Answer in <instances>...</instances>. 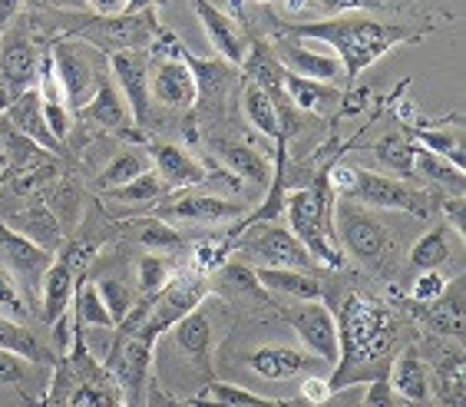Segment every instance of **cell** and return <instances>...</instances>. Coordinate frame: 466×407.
<instances>
[{"instance_id": "obj_18", "label": "cell", "mask_w": 466, "mask_h": 407, "mask_svg": "<svg viewBox=\"0 0 466 407\" xmlns=\"http://www.w3.org/2000/svg\"><path fill=\"white\" fill-rule=\"evenodd\" d=\"M153 163H156V176L162 179L166 189H188V186H198L206 182V166L192 159V156L182 149V146L162 143L153 149Z\"/></svg>"}, {"instance_id": "obj_30", "label": "cell", "mask_w": 466, "mask_h": 407, "mask_svg": "<svg viewBox=\"0 0 466 407\" xmlns=\"http://www.w3.org/2000/svg\"><path fill=\"white\" fill-rule=\"evenodd\" d=\"M242 107H245V117H248V123L255 129H261V133L271 136V139H281V136H285L279 107H275V100H271L261 86H255V83H248V86H245Z\"/></svg>"}, {"instance_id": "obj_42", "label": "cell", "mask_w": 466, "mask_h": 407, "mask_svg": "<svg viewBox=\"0 0 466 407\" xmlns=\"http://www.w3.org/2000/svg\"><path fill=\"white\" fill-rule=\"evenodd\" d=\"M139 239H143L146 249H179V232L166 222H139Z\"/></svg>"}, {"instance_id": "obj_16", "label": "cell", "mask_w": 466, "mask_h": 407, "mask_svg": "<svg viewBox=\"0 0 466 407\" xmlns=\"http://www.w3.org/2000/svg\"><path fill=\"white\" fill-rule=\"evenodd\" d=\"M248 368L268 381H288L311 374L318 368V358L308 351H298V348H288V344H265L258 351H251Z\"/></svg>"}, {"instance_id": "obj_13", "label": "cell", "mask_w": 466, "mask_h": 407, "mask_svg": "<svg viewBox=\"0 0 466 407\" xmlns=\"http://www.w3.org/2000/svg\"><path fill=\"white\" fill-rule=\"evenodd\" d=\"M334 232L341 236V242L348 245V252H354L358 259L364 262H374L377 255L384 252L387 236H384V226L377 222L370 212L358 209L354 202L344 199L338 206V216H334Z\"/></svg>"}, {"instance_id": "obj_55", "label": "cell", "mask_w": 466, "mask_h": 407, "mask_svg": "<svg viewBox=\"0 0 466 407\" xmlns=\"http://www.w3.org/2000/svg\"><path fill=\"white\" fill-rule=\"evenodd\" d=\"M0 186H4V172H0Z\"/></svg>"}, {"instance_id": "obj_36", "label": "cell", "mask_w": 466, "mask_h": 407, "mask_svg": "<svg viewBox=\"0 0 466 407\" xmlns=\"http://www.w3.org/2000/svg\"><path fill=\"white\" fill-rule=\"evenodd\" d=\"M413 169H420L427 179L440 182V186H450L453 192H463V169H460V166H453V163H447L443 156L431 153V149H420V146H417Z\"/></svg>"}, {"instance_id": "obj_5", "label": "cell", "mask_w": 466, "mask_h": 407, "mask_svg": "<svg viewBox=\"0 0 466 407\" xmlns=\"http://www.w3.org/2000/svg\"><path fill=\"white\" fill-rule=\"evenodd\" d=\"M232 255L248 269H311L314 259L308 249L291 236V229L279 222H255V226L235 229Z\"/></svg>"}, {"instance_id": "obj_27", "label": "cell", "mask_w": 466, "mask_h": 407, "mask_svg": "<svg viewBox=\"0 0 466 407\" xmlns=\"http://www.w3.org/2000/svg\"><path fill=\"white\" fill-rule=\"evenodd\" d=\"M176 331V344H179L182 351L192 358V364H202V368H208V351H212V325H208L206 311H202V305L196 308V311H188L186 318H182L179 325L172 328Z\"/></svg>"}, {"instance_id": "obj_31", "label": "cell", "mask_w": 466, "mask_h": 407, "mask_svg": "<svg viewBox=\"0 0 466 407\" xmlns=\"http://www.w3.org/2000/svg\"><path fill=\"white\" fill-rule=\"evenodd\" d=\"M149 169H153V159H149V153H143V149H123L119 156H113V159H109L106 169L99 172L96 189H103V192L119 189V186L133 182L136 176H143V172H149Z\"/></svg>"}, {"instance_id": "obj_48", "label": "cell", "mask_w": 466, "mask_h": 407, "mask_svg": "<svg viewBox=\"0 0 466 407\" xmlns=\"http://www.w3.org/2000/svg\"><path fill=\"white\" fill-rule=\"evenodd\" d=\"M377 0H318V7L324 14H331V17H341V14H350V10H364V7H374Z\"/></svg>"}, {"instance_id": "obj_20", "label": "cell", "mask_w": 466, "mask_h": 407, "mask_svg": "<svg viewBox=\"0 0 466 407\" xmlns=\"http://www.w3.org/2000/svg\"><path fill=\"white\" fill-rule=\"evenodd\" d=\"M387 384L394 388V394L407 404H420V401L431 398V374H427V364L417 358V351H400L390 364V374H387Z\"/></svg>"}, {"instance_id": "obj_14", "label": "cell", "mask_w": 466, "mask_h": 407, "mask_svg": "<svg viewBox=\"0 0 466 407\" xmlns=\"http://www.w3.org/2000/svg\"><path fill=\"white\" fill-rule=\"evenodd\" d=\"M188 4H192V10H196L198 20H202L212 50H216L222 60H228L232 66H242L245 56H248V46H245L242 30L235 27V20L228 17L225 10H218L216 4H208V0H188Z\"/></svg>"}, {"instance_id": "obj_12", "label": "cell", "mask_w": 466, "mask_h": 407, "mask_svg": "<svg viewBox=\"0 0 466 407\" xmlns=\"http://www.w3.org/2000/svg\"><path fill=\"white\" fill-rule=\"evenodd\" d=\"M109 70L119 80L123 100L133 113L136 127H146L149 119V54L146 50H119L109 54Z\"/></svg>"}, {"instance_id": "obj_4", "label": "cell", "mask_w": 466, "mask_h": 407, "mask_svg": "<svg viewBox=\"0 0 466 407\" xmlns=\"http://www.w3.org/2000/svg\"><path fill=\"white\" fill-rule=\"evenodd\" d=\"M46 407H126V401L123 388L106 371V364L90 361L80 348L76 358L63 361V368L56 371L54 388L46 394Z\"/></svg>"}, {"instance_id": "obj_50", "label": "cell", "mask_w": 466, "mask_h": 407, "mask_svg": "<svg viewBox=\"0 0 466 407\" xmlns=\"http://www.w3.org/2000/svg\"><path fill=\"white\" fill-rule=\"evenodd\" d=\"M20 7H24V0H0V34H7V27L20 14Z\"/></svg>"}, {"instance_id": "obj_32", "label": "cell", "mask_w": 466, "mask_h": 407, "mask_svg": "<svg viewBox=\"0 0 466 407\" xmlns=\"http://www.w3.org/2000/svg\"><path fill=\"white\" fill-rule=\"evenodd\" d=\"M427 325H431L437 335L463 338V295H460L457 281H453V289L443 291V295L433 301V311H427Z\"/></svg>"}, {"instance_id": "obj_40", "label": "cell", "mask_w": 466, "mask_h": 407, "mask_svg": "<svg viewBox=\"0 0 466 407\" xmlns=\"http://www.w3.org/2000/svg\"><path fill=\"white\" fill-rule=\"evenodd\" d=\"M172 279V265L162 255H143L139 259V299H149Z\"/></svg>"}, {"instance_id": "obj_28", "label": "cell", "mask_w": 466, "mask_h": 407, "mask_svg": "<svg viewBox=\"0 0 466 407\" xmlns=\"http://www.w3.org/2000/svg\"><path fill=\"white\" fill-rule=\"evenodd\" d=\"M0 348L10 354H17V358H24L27 364H36V361L54 364L50 348H46L34 331H27L20 321H10V318H0Z\"/></svg>"}, {"instance_id": "obj_38", "label": "cell", "mask_w": 466, "mask_h": 407, "mask_svg": "<svg viewBox=\"0 0 466 407\" xmlns=\"http://www.w3.org/2000/svg\"><path fill=\"white\" fill-rule=\"evenodd\" d=\"M447 259H450V245H447V232H443V229L423 232V236L417 239V245L410 249V265H417L420 271H437Z\"/></svg>"}, {"instance_id": "obj_37", "label": "cell", "mask_w": 466, "mask_h": 407, "mask_svg": "<svg viewBox=\"0 0 466 407\" xmlns=\"http://www.w3.org/2000/svg\"><path fill=\"white\" fill-rule=\"evenodd\" d=\"M166 192L162 179L156 176L153 169L143 172V176H136L133 182H126L119 189H109V202H126V206H146V202H156Z\"/></svg>"}, {"instance_id": "obj_11", "label": "cell", "mask_w": 466, "mask_h": 407, "mask_svg": "<svg viewBox=\"0 0 466 407\" xmlns=\"http://www.w3.org/2000/svg\"><path fill=\"white\" fill-rule=\"evenodd\" d=\"M50 64H54L56 80H60L63 93H66V103H70L73 109H83L96 97L103 76H99L96 66H93L90 54L80 50V44L60 40V44L54 46V54H50Z\"/></svg>"}, {"instance_id": "obj_54", "label": "cell", "mask_w": 466, "mask_h": 407, "mask_svg": "<svg viewBox=\"0 0 466 407\" xmlns=\"http://www.w3.org/2000/svg\"><path fill=\"white\" fill-rule=\"evenodd\" d=\"M54 4H66V7H86V0H54Z\"/></svg>"}, {"instance_id": "obj_25", "label": "cell", "mask_w": 466, "mask_h": 407, "mask_svg": "<svg viewBox=\"0 0 466 407\" xmlns=\"http://www.w3.org/2000/svg\"><path fill=\"white\" fill-rule=\"evenodd\" d=\"M186 407H298V404H291V401L261 398V394L238 388V384L212 381V384H206V388H198V394L188 401Z\"/></svg>"}, {"instance_id": "obj_22", "label": "cell", "mask_w": 466, "mask_h": 407, "mask_svg": "<svg viewBox=\"0 0 466 407\" xmlns=\"http://www.w3.org/2000/svg\"><path fill=\"white\" fill-rule=\"evenodd\" d=\"M50 255L44 249H36L24 236H17L14 229L0 222V265H7L10 271H24V275H44L50 269Z\"/></svg>"}, {"instance_id": "obj_44", "label": "cell", "mask_w": 466, "mask_h": 407, "mask_svg": "<svg viewBox=\"0 0 466 407\" xmlns=\"http://www.w3.org/2000/svg\"><path fill=\"white\" fill-rule=\"evenodd\" d=\"M0 308H7L14 315H24V311H27V301L20 295V285L7 265H0Z\"/></svg>"}, {"instance_id": "obj_53", "label": "cell", "mask_w": 466, "mask_h": 407, "mask_svg": "<svg viewBox=\"0 0 466 407\" xmlns=\"http://www.w3.org/2000/svg\"><path fill=\"white\" fill-rule=\"evenodd\" d=\"M447 212H450V219H453L457 232H463V212H460V202H447Z\"/></svg>"}, {"instance_id": "obj_21", "label": "cell", "mask_w": 466, "mask_h": 407, "mask_svg": "<svg viewBox=\"0 0 466 407\" xmlns=\"http://www.w3.org/2000/svg\"><path fill=\"white\" fill-rule=\"evenodd\" d=\"M73 291H76V275H73V262L63 255L50 269L44 271V318L46 325L60 321L73 305Z\"/></svg>"}, {"instance_id": "obj_17", "label": "cell", "mask_w": 466, "mask_h": 407, "mask_svg": "<svg viewBox=\"0 0 466 407\" xmlns=\"http://www.w3.org/2000/svg\"><path fill=\"white\" fill-rule=\"evenodd\" d=\"M36 86V54L24 36H7L0 50V90L17 100L20 93Z\"/></svg>"}, {"instance_id": "obj_9", "label": "cell", "mask_w": 466, "mask_h": 407, "mask_svg": "<svg viewBox=\"0 0 466 407\" xmlns=\"http://www.w3.org/2000/svg\"><path fill=\"white\" fill-rule=\"evenodd\" d=\"M285 318L318 361L338 364V318L331 315V308L324 301H298L285 308Z\"/></svg>"}, {"instance_id": "obj_41", "label": "cell", "mask_w": 466, "mask_h": 407, "mask_svg": "<svg viewBox=\"0 0 466 407\" xmlns=\"http://www.w3.org/2000/svg\"><path fill=\"white\" fill-rule=\"evenodd\" d=\"M99 289V295H103V301H106V308H109V315H113V321H123L129 311H133V305H136V295L129 291V285H123V281H116V279H106V281H99L96 285Z\"/></svg>"}, {"instance_id": "obj_56", "label": "cell", "mask_w": 466, "mask_h": 407, "mask_svg": "<svg viewBox=\"0 0 466 407\" xmlns=\"http://www.w3.org/2000/svg\"><path fill=\"white\" fill-rule=\"evenodd\" d=\"M0 172H4V159H0Z\"/></svg>"}, {"instance_id": "obj_33", "label": "cell", "mask_w": 466, "mask_h": 407, "mask_svg": "<svg viewBox=\"0 0 466 407\" xmlns=\"http://www.w3.org/2000/svg\"><path fill=\"white\" fill-rule=\"evenodd\" d=\"M413 143H420V149H431V153L443 156L447 163L460 166V169H466V156H463V133L460 129H413Z\"/></svg>"}, {"instance_id": "obj_26", "label": "cell", "mask_w": 466, "mask_h": 407, "mask_svg": "<svg viewBox=\"0 0 466 407\" xmlns=\"http://www.w3.org/2000/svg\"><path fill=\"white\" fill-rule=\"evenodd\" d=\"M80 117L83 119H93L96 127H106V129H129V127H136L133 113H129L126 100L119 97L116 90H113V83H109V80L99 83L96 97H93V100L80 109Z\"/></svg>"}, {"instance_id": "obj_34", "label": "cell", "mask_w": 466, "mask_h": 407, "mask_svg": "<svg viewBox=\"0 0 466 407\" xmlns=\"http://www.w3.org/2000/svg\"><path fill=\"white\" fill-rule=\"evenodd\" d=\"M73 305H76V318H80L83 325H93V328H116L113 315H109L106 301L99 295V289L93 281H83L80 289L73 291Z\"/></svg>"}, {"instance_id": "obj_39", "label": "cell", "mask_w": 466, "mask_h": 407, "mask_svg": "<svg viewBox=\"0 0 466 407\" xmlns=\"http://www.w3.org/2000/svg\"><path fill=\"white\" fill-rule=\"evenodd\" d=\"M285 97L295 100L301 109H318L324 100H328V86L324 83L305 80V76H295V73L285 70Z\"/></svg>"}, {"instance_id": "obj_6", "label": "cell", "mask_w": 466, "mask_h": 407, "mask_svg": "<svg viewBox=\"0 0 466 407\" xmlns=\"http://www.w3.org/2000/svg\"><path fill=\"white\" fill-rule=\"evenodd\" d=\"M328 186H331L334 196H341L348 202H360V206L400 209V212H417V216L427 212V199H423L420 192L404 186L400 179L380 176V172L338 166V169L328 172Z\"/></svg>"}, {"instance_id": "obj_49", "label": "cell", "mask_w": 466, "mask_h": 407, "mask_svg": "<svg viewBox=\"0 0 466 407\" xmlns=\"http://www.w3.org/2000/svg\"><path fill=\"white\" fill-rule=\"evenodd\" d=\"M86 7H93L96 17H119L126 10V0H86Z\"/></svg>"}, {"instance_id": "obj_10", "label": "cell", "mask_w": 466, "mask_h": 407, "mask_svg": "<svg viewBox=\"0 0 466 407\" xmlns=\"http://www.w3.org/2000/svg\"><path fill=\"white\" fill-rule=\"evenodd\" d=\"M0 222L7 229H14L17 236H24L27 242H34L36 249H44L46 255H54L63 245V229L60 219L44 199H30V196H20L14 209L0 206Z\"/></svg>"}, {"instance_id": "obj_46", "label": "cell", "mask_w": 466, "mask_h": 407, "mask_svg": "<svg viewBox=\"0 0 466 407\" xmlns=\"http://www.w3.org/2000/svg\"><path fill=\"white\" fill-rule=\"evenodd\" d=\"M364 407H407V401L397 398L394 388L387 384V378H377V381H370V384H368Z\"/></svg>"}, {"instance_id": "obj_8", "label": "cell", "mask_w": 466, "mask_h": 407, "mask_svg": "<svg viewBox=\"0 0 466 407\" xmlns=\"http://www.w3.org/2000/svg\"><path fill=\"white\" fill-rule=\"evenodd\" d=\"M176 50H169L166 56L159 60H149V97L162 103V107L176 109H192L198 100V80L192 66L186 64V50L182 44L176 40Z\"/></svg>"}, {"instance_id": "obj_7", "label": "cell", "mask_w": 466, "mask_h": 407, "mask_svg": "<svg viewBox=\"0 0 466 407\" xmlns=\"http://www.w3.org/2000/svg\"><path fill=\"white\" fill-rule=\"evenodd\" d=\"M156 34L153 10L143 14H119V17H96L93 24H83L70 36L86 40V46H96L103 54H119V50H143Z\"/></svg>"}, {"instance_id": "obj_47", "label": "cell", "mask_w": 466, "mask_h": 407, "mask_svg": "<svg viewBox=\"0 0 466 407\" xmlns=\"http://www.w3.org/2000/svg\"><path fill=\"white\" fill-rule=\"evenodd\" d=\"M27 378V361L0 348V384H20Z\"/></svg>"}, {"instance_id": "obj_24", "label": "cell", "mask_w": 466, "mask_h": 407, "mask_svg": "<svg viewBox=\"0 0 466 407\" xmlns=\"http://www.w3.org/2000/svg\"><path fill=\"white\" fill-rule=\"evenodd\" d=\"M242 212L245 206L232 199H218V196H186V199L169 202L162 209V216L188 219V222H228V219H238Z\"/></svg>"}, {"instance_id": "obj_35", "label": "cell", "mask_w": 466, "mask_h": 407, "mask_svg": "<svg viewBox=\"0 0 466 407\" xmlns=\"http://www.w3.org/2000/svg\"><path fill=\"white\" fill-rule=\"evenodd\" d=\"M374 153H377V159H380V163L390 166L394 172H400V176H410V172H413V156H417V143H413V139H407L404 133H390L374 146Z\"/></svg>"}, {"instance_id": "obj_23", "label": "cell", "mask_w": 466, "mask_h": 407, "mask_svg": "<svg viewBox=\"0 0 466 407\" xmlns=\"http://www.w3.org/2000/svg\"><path fill=\"white\" fill-rule=\"evenodd\" d=\"M265 291H279L295 301H321V281L301 269H251Z\"/></svg>"}, {"instance_id": "obj_43", "label": "cell", "mask_w": 466, "mask_h": 407, "mask_svg": "<svg viewBox=\"0 0 466 407\" xmlns=\"http://www.w3.org/2000/svg\"><path fill=\"white\" fill-rule=\"evenodd\" d=\"M450 281L440 275V271H420L417 275V281H413V289H410V299L413 301H420V305H431V301H437L443 291H447Z\"/></svg>"}, {"instance_id": "obj_45", "label": "cell", "mask_w": 466, "mask_h": 407, "mask_svg": "<svg viewBox=\"0 0 466 407\" xmlns=\"http://www.w3.org/2000/svg\"><path fill=\"white\" fill-rule=\"evenodd\" d=\"M331 381L328 378H318V374H305V381H301V401L311 407H324L328 401H331Z\"/></svg>"}, {"instance_id": "obj_2", "label": "cell", "mask_w": 466, "mask_h": 407, "mask_svg": "<svg viewBox=\"0 0 466 407\" xmlns=\"http://www.w3.org/2000/svg\"><path fill=\"white\" fill-rule=\"evenodd\" d=\"M288 34L295 40H314V44L331 46L350 83L358 80L368 66H374L384 54H390L397 44H404L413 36L410 30L397 27V24H384V20L370 17H348V14L311 20V24H291Z\"/></svg>"}, {"instance_id": "obj_3", "label": "cell", "mask_w": 466, "mask_h": 407, "mask_svg": "<svg viewBox=\"0 0 466 407\" xmlns=\"http://www.w3.org/2000/svg\"><path fill=\"white\" fill-rule=\"evenodd\" d=\"M285 212L291 222V236L305 245L314 262L338 269L341 249L334 242L331 212H328V176H321L318 189H295L285 196Z\"/></svg>"}, {"instance_id": "obj_1", "label": "cell", "mask_w": 466, "mask_h": 407, "mask_svg": "<svg viewBox=\"0 0 466 407\" xmlns=\"http://www.w3.org/2000/svg\"><path fill=\"white\" fill-rule=\"evenodd\" d=\"M397 348V321L390 308L368 295H350L338 311V371L331 391L354 381L387 378L390 354Z\"/></svg>"}, {"instance_id": "obj_29", "label": "cell", "mask_w": 466, "mask_h": 407, "mask_svg": "<svg viewBox=\"0 0 466 407\" xmlns=\"http://www.w3.org/2000/svg\"><path fill=\"white\" fill-rule=\"evenodd\" d=\"M218 156H222L225 163H228V169L238 172L242 179L255 182V186H268L271 182V166L258 149H251V146H242V143H218Z\"/></svg>"}, {"instance_id": "obj_51", "label": "cell", "mask_w": 466, "mask_h": 407, "mask_svg": "<svg viewBox=\"0 0 466 407\" xmlns=\"http://www.w3.org/2000/svg\"><path fill=\"white\" fill-rule=\"evenodd\" d=\"M146 394H149V407H186V404H172V401L166 398L159 388H149Z\"/></svg>"}, {"instance_id": "obj_19", "label": "cell", "mask_w": 466, "mask_h": 407, "mask_svg": "<svg viewBox=\"0 0 466 407\" xmlns=\"http://www.w3.org/2000/svg\"><path fill=\"white\" fill-rule=\"evenodd\" d=\"M4 117H7L10 129H17L20 136L34 139V143L40 146V149H46V153H56V146H60V143H56L54 133H50V127H46L44 107H40V97H36V90L20 93L17 100L4 109Z\"/></svg>"}, {"instance_id": "obj_15", "label": "cell", "mask_w": 466, "mask_h": 407, "mask_svg": "<svg viewBox=\"0 0 466 407\" xmlns=\"http://www.w3.org/2000/svg\"><path fill=\"white\" fill-rule=\"evenodd\" d=\"M275 56H281L279 64L285 66L288 73L305 76V80H314V83H324V86H331L334 80H341L344 76V66H341L338 56L318 54V50H305L295 36H291V40L281 36L279 46H275Z\"/></svg>"}, {"instance_id": "obj_52", "label": "cell", "mask_w": 466, "mask_h": 407, "mask_svg": "<svg viewBox=\"0 0 466 407\" xmlns=\"http://www.w3.org/2000/svg\"><path fill=\"white\" fill-rule=\"evenodd\" d=\"M143 10H153V0H126L123 14H129V17H133V14H143Z\"/></svg>"}]
</instances>
